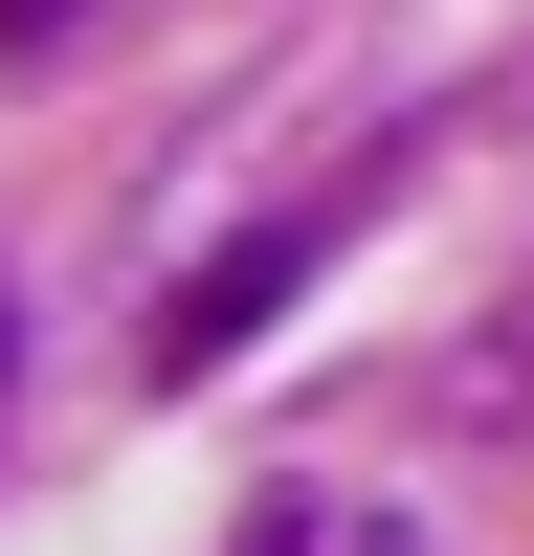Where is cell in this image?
Wrapping results in <instances>:
<instances>
[{"label": "cell", "mask_w": 534, "mask_h": 556, "mask_svg": "<svg viewBox=\"0 0 534 556\" xmlns=\"http://www.w3.org/2000/svg\"><path fill=\"white\" fill-rule=\"evenodd\" d=\"M290 267H312V223H267V245H245V267H201V290H178V312H156V379H201V356H223V334H267V312H290Z\"/></svg>", "instance_id": "obj_1"}, {"label": "cell", "mask_w": 534, "mask_h": 556, "mask_svg": "<svg viewBox=\"0 0 534 556\" xmlns=\"http://www.w3.org/2000/svg\"><path fill=\"white\" fill-rule=\"evenodd\" d=\"M245 556H312V513H290V490H267V513H245Z\"/></svg>", "instance_id": "obj_2"}]
</instances>
